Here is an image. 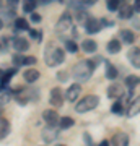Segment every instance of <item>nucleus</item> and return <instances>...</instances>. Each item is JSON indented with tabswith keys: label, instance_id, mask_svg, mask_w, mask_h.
Returning <instances> with one entry per match:
<instances>
[{
	"label": "nucleus",
	"instance_id": "6ab92c4d",
	"mask_svg": "<svg viewBox=\"0 0 140 146\" xmlns=\"http://www.w3.org/2000/svg\"><path fill=\"white\" fill-rule=\"evenodd\" d=\"M8 131H10V123H8V120L0 117V140L5 138V136L8 135Z\"/></svg>",
	"mask_w": 140,
	"mask_h": 146
},
{
	"label": "nucleus",
	"instance_id": "20e7f679",
	"mask_svg": "<svg viewBox=\"0 0 140 146\" xmlns=\"http://www.w3.org/2000/svg\"><path fill=\"white\" fill-rule=\"evenodd\" d=\"M70 28H72V16H70L68 11H65V13L59 18L56 29H57V33H65V31H68Z\"/></svg>",
	"mask_w": 140,
	"mask_h": 146
},
{
	"label": "nucleus",
	"instance_id": "4c0bfd02",
	"mask_svg": "<svg viewBox=\"0 0 140 146\" xmlns=\"http://www.w3.org/2000/svg\"><path fill=\"white\" fill-rule=\"evenodd\" d=\"M83 2V5H93V3H96L98 0H82Z\"/></svg>",
	"mask_w": 140,
	"mask_h": 146
},
{
	"label": "nucleus",
	"instance_id": "79ce46f5",
	"mask_svg": "<svg viewBox=\"0 0 140 146\" xmlns=\"http://www.w3.org/2000/svg\"><path fill=\"white\" fill-rule=\"evenodd\" d=\"M98 146H109V141H106V140H104V141H101V143H99Z\"/></svg>",
	"mask_w": 140,
	"mask_h": 146
},
{
	"label": "nucleus",
	"instance_id": "f257e3e1",
	"mask_svg": "<svg viewBox=\"0 0 140 146\" xmlns=\"http://www.w3.org/2000/svg\"><path fill=\"white\" fill-rule=\"evenodd\" d=\"M103 58H88V60H82V62H78L75 67L72 68V76L77 81H86V80L91 76V73L93 70L99 65Z\"/></svg>",
	"mask_w": 140,
	"mask_h": 146
},
{
	"label": "nucleus",
	"instance_id": "7ed1b4c3",
	"mask_svg": "<svg viewBox=\"0 0 140 146\" xmlns=\"http://www.w3.org/2000/svg\"><path fill=\"white\" fill-rule=\"evenodd\" d=\"M99 102V98L98 96H93V94H88V96H85L83 99H80L75 106V110H77L78 114H83V112H90V110H93Z\"/></svg>",
	"mask_w": 140,
	"mask_h": 146
},
{
	"label": "nucleus",
	"instance_id": "2eb2a0df",
	"mask_svg": "<svg viewBox=\"0 0 140 146\" xmlns=\"http://www.w3.org/2000/svg\"><path fill=\"white\" fill-rule=\"evenodd\" d=\"M57 138V131L54 130V127H47L46 130L42 131V140H46L47 143H51Z\"/></svg>",
	"mask_w": 140,
	"mask_h": 146
},
{
	"label": "nucleus",
	"instance_id": "aec40b11",
	"mask_svg": "<svg viewBox=\"0 0 140 146\" xmlns=\"http://www.w3.org/2000/svg\"><path fill=\"white\" fill-rule=\"evenodd\" d=\"M121 41H117V39H113V41L108 42V52L109 54H117L121 50Z\"/></svg>",
	"mask_w": 140,
	"mask_h": 146
},
{
	"label": "nucleus",
	"instance_id": "bb28decb",
	"mask_svg": "<svg viewBox=\"0 0 140 146\" xmlns=\"http://www.w3.org/2000/svg\"><path fill=\"white\" fill-rule=\"evenodd\" d=\"M106 3H108L109 11H117L119 10V5H121V0H106Z\"/></svg>",
	"mask_w": 140,
	"mask_h": 146
},
{
	"label": "nucleus",
	"instance_id": "a211bd4d",
	"mask_svg": "<svg viewBox=\"0 0 140 146\" xmlns=\"http://www.w3.org/2000/svg\"><path fill=\"white\" fill-rule=\"evenodd\" d=\"M137 114H140V96H139V98H135V101L130 104L129 112H127L129 117H134V115H137Z\"/></svg>",
	"mask_w": 140,
	"mask_h": 146
},
{
	"label": "nucleus",
	"instance_id": "6e6552de",
	"mask_svg": "<svg viewBox=\"0 0 140 146\" xmlns=\"http://www.w3.org/2000/svg\"><path fill=\"white\" fill-rule=\"evenodd\" d=\"M127 58L130 60V65L135 68H140V49L139 47H132L127 54Z\"/></svg>",
	"mask_w": 140,
	"mask_h": 146
},
{
	"label": "nucleus",
	"instance_id": "e433bc0d",
	"mask_svg": "<svg viewBox=\"0 0 140 146\" xmlns=\"http://www.w3.org/2000/svg\"><path fill=\"white\" fill-rule=\"evenodd\" d=\"M18 2H20V0H7V3H8L10 7H16L18 5Z\"/></svg>",
	"mask_w": 140,
	"mask_h": 146
},
{
	"label": "nucleus",
	"instance_id": "c9c22d12",
	"mask_svg": "<svg viewBox=\"0 0 140 146\" xmlns=\"http://www.w3.org/2000/svg\"><path fill=\"white\" fill-rule=\"evenodd\" d=\"M52 2H62V0H39V3H42V5H47V3H52Z\"/></svg>",
	"mask_w": 140,
	"mask_h": 146
},
{
	"label": "nucleus",
	"instance_id": "c756f323",
	"mask_svg": "<svg viewBox=\"0 0 140 146\" xmlns=\"http://www.w3.org/2000/svg\"><path fill=\"white\" fill-rule=\"evenodd\" d=\"M65 47H67L68 52H72V54H75V52L78 50V46H77L73 41H67V42H65Z\"/></svg>",
	"mask_w": 140,
	"mask_h": 146
},
{
	"label": "nucleus",
	"instance_id": "9b49d317",
	"mask_svg": "<svg viewBox=\"0 0 140 146\" xmlns=\"http://www.w3.org/2000/svg\"><path fill=\"white\" fill-rule=\"evenodd\" d=\"M42 117H44V120L47 122V125L49 127H54V125H57V122H59V114L56 112V110H44V114H42Z\"/></svg>",
	"mask_w": 140,
	"mask_h": 146
},
{
	"label": "nucleus",
	"instance_id": "7c9ffc66",
	"mask_svg": "<svg viewBox=\"0 0 140 146\" xmlns=\"http://www.w3.org/2000/svg\"><path fill=\"white\" fill-rule=\"evenodd\" d=\"M13 63H15L16 67H20V65H25V57H21L20 54L13 55Z\"/></svg>",
	"mask_w": 140,
	"mask_h": 146
},
{
	"label": "nucleus",
	"instance_id": "9d476101",
	"mask_svg": "<svg viewBox=\"0 0 140 146\" xmlns=\"http://www.w3.org/2000/svg\"><path fill=\"white\" fill-rule=\"evenodd\" d=\"M111 145L113 146H129V136L119 131V133H116L113 136V140H111Z\"/></svg>",
	"mask_w": 140,
	"mask_h": 146
},
{
	"label": "nucleus",
	"instance_id": "393cba45",
	"mask_svg": "<svg viewBox=\"0 0 140 146\" xmlns=\"http://www.w3.org/2000/svg\"><path fill=\"white\" fill-rule=\"evenodd\" d=\"M139 83H140L139 76H127V78H125V86H127V88H130V89L135 88Z\"/></svg>",
	"mask_w": 140,
	"mask_h": 146
},
{
	"label": "nucleus",
	"instance_id": "f03ea898",
	"mask_svg": "<svg viewBox=\"0 0 140 146\" xmlns=\"http://www.w3.org/2000/svg\"><path fill=\"white\" fill-rule=\"evenodd\" d=\"M44 58H46V63L49 67H54V65H59L65 60V54L60 47H56L54 42H49L44 50Z\"/></svg>",
	"mask_w": 140,
	"mask_h": 146
},
{
	"label": "nucleus",
	"instance_id": "c85d7f7f",
	"mask_svg": "<svg viewBox=\"0 0 140 146\" xmlns=\"http://www.w3.org/2000/svg\"><path fill=\"white\" fill-rule=\"evenodd\" d=\"M68 7H70V8H75V10L80 11L85 5H83L82 0H70V2H68Z\"/></svg>",
	"mask_w": 140,
	"mask_h": 146
},
{
	"label": "nucleus",
	"instance_id": "a18cd8bd",
	"mask_svg": "<svg viewBox=\"0 0 140 146\" xmlns=\"http://www.w3.org/2000/svg\"><path fill=\"white\" fill-rule=\"evenodd\" d=\"M60 146H64V145H60Z\"/></svg>",
	"mask_w": 140,
	"mask_h": 146
},
{
	"label": "nucleus",
	"instance_id": "58836bf2",
	"mask_svg": "<svg viewBox=\"0 0 140 146\" xmlns=\"http://www.w3.org/2000/svg\"><path fill=\"white\" fill-rule=\"evenodd\" d=\"M29 34H31L34 39H39V31H34V29H31V31H29Z\"/></svg>",
	"mask_w": 140,
	"mask_h": 146
},
{
	"label": "nucleus",
	"instance_id": "5701e85b",
	"mask_svg": "<svg viewBox=\"0 0 140 146\" xmlns=\"http://www.w3.org/2000/svg\"><path fill=\"white\" fill-rule=\"evenodd\" d=\"M15 28L20 29V31H28V29H29V25H28V21H26L25 18H16L15 20Z\"/></svg>",
	"mask_w": 140,
	"mask_h": 146
},
{
	"label": "nucleus",
	"instance_id": "0eeeda50",
	"mask_svg": "<svg viewBox=\"0 0 140 146\" xmlns=\"http://www.w3.org/2000/svg\"><path fill=\"white\" fill-rule=\"evenodd\" d=\"M108 96L109 98H113V99H119V98H122L124 96V86L119 83H114L111 84L108 88Z\"/></svg>",
	"mask_w": 140,
	"mask_h": 146
},
{
	"label": "nucleus",
	"instance_id": "cd10ccee",
	"mask_svg": "<svg viewBox=\"0 0 140 146\" xmlns=\"http://www.w3.org/2000/svg\"><path fill=\"white\" fill-rule=\"evenodd\" d=\"M111 110H113L116 115H122V112H124V106H122L121 101H116L114 104H113V109Z\"/></svg>",
	"mask_w": 140,
	"mask_h": 146
},
{
	"label": "nucleus",
	"instance_id": "ddd939ff",
	"mask_svg": "<svg viewBox=\"0 0 140 146\" xmlns=\"http://www.w3.org/2000/svg\"><path fill=\"white\" fill-rule=\"evenodd\" d=\"M82 49H83V52H86V54L96 52V49H98L96 41H93V39H85V41L82 42Z\"/></svg>",
	"mask_w": 140,
	"mask_h": 146
},
{
	"label": "nucleus",
	"instance_id": "72a5a7b5",
	"mask_svg": "<svg viewBox=\"0 0 140 146\" xmlns=\"http://www.w3.org/2000/svg\"><path fill=\"white\" fill-rule=\"evenodd\" d=\"M134 11L140 13V0H135V3H134Z\"/></svg>",
	"mask_w": 140,
	"mask_h": 146
},
{
	"label": "nucleus",
	"instance_id": "423d86ee",
	"mask_svg": "<svg viewBox=\"0 0 140 146\" xmlns=\"http://www.w3.org/2000/svg\"><path fill=\"white\" fill-rule=\"evenodd\" d=\"M80 93H82V86H80L78 83H73V84H70V86H68L67 94H65V99L70 101V102H73V101L78 99Z\"/></svg>",
	"mask_w": 140,
	"mask_h": 146
},
{
	"label": "nucleus",
	"instance_id": "f8f14e48",
	"mask_svg": "<svg viewBox=\"0 0 140 146\" xmlns=\"http://www.w3.org/2000/svg\"><path fill=\"white\" fill-rule=\"evenodd\" d=\"M13 47H15L16 52H25V50H28L29 49V42H28V39H25V37H15L13 39Z\"/></svg>",
	"mask_w": 140,
	"mask_h": 146
},
{
	"label": "nucleus",
	"instance_id": "37998d69",
	"mask_svg": "<svg viewBox=\"0 0 140 146\" xmlns=\"http://www.w3.org/2000/svg\"><path fill=\"white\" fill-rule=\"evenodd\" d=\"M3 28V21H2V18H0V29Z\"/></svg>",
	"mask_w": 140,
	"mask_h": 146
},
{
	"label": "nucleus",
	"instance_id": "ea45409f",
	"mask_svg": "<svg viewBox=\"0 0 140 146\" xmlns=\"http://www.w3.org/2000/svg\"><path fill=\"white\" fill-rule=\"evenodd\" d=\"M59 78L62 80V81H65V80H67V76H65V72H59Z\"/></svg>",
	"mask_w": 140,
	"mask_h": 146
},
{
	"label": "nucleus",
	"instance_id": "f3484780",
	"mask_svg": "<svg viewBox=\"0 0 140 146\" xmlns=\"http://www.w3.org/2000/svg\"><path fill=\"white\" fill-rule=\"evenodd\" d=\"M117 75H119V72H117V68L113 65V63H106V78L108 80H116L117 78Z\"/></svg>",
	"mask_w": 140,
	"mask_h": 146
},
{
	"label": "nucleus",
	"instance_id": "1a4fd4ad",
	"mask_svg": "<svg viewBox=\"0 0 140 146\" xmlns=\"http://www.w3.org/2000/svg\"><path fill=\"white\" fill-rule=\"evenodd\" d=\"M85 29H86L90 34H94V33H98L99 29H101V21L94 20V18H91V16H90L88 20L85 21Z\"/></svg>",
	"mask_w": 140,
	"mask_h": 146
},
{
	"label": "nucleus",
	"instance_id": "f704fd0d",
	"mask_svg": "<svg viewBox=\"0 0 140 146\" xmlns=\"http://www.w3.org/2000/svg\"><path fill=\"white\" fill-rule=\"evenodd\" d=\"M114 23L113 21H108V20H101V26H113Z\"/></svg>",
	"mask_w": 140,
	"mask_h": 146
},
{
	"label": "nucleus",
	"instance_id": "412c9836",
	"mask_svg": "<svg viewBox=\"0 0 140 146\" xmlns=\"http://www.w3.org/2000/svg\"><path fill=\"white\" fill-rule=\"evenodd\" d=\"M73 123H75V120H73L72 117H62V119H59V127H60L62 130H67V128L73 127Z\"/></svg>",
	"mask_w": 140,
	"mask_h": 146
},
{
	"label": "nucleus",
	"instance_id": "b1692460",
	"mask_svg": "<svg viewBox=\"0 0 140 146\" xmlns=\"http://www.w3.org/2000/svg\"><path fill=\"white\" fill-rule=\"evenodd\" d=\"M132 13H134V7L124 5V8L119 11V16H121V18H130V16H132Z\"/></svg>",
	"mask_w": 140,
	"mask_h": 146
},
{
	"label": "nucleus",
	"instance_id": "dca6fc26",
	"mask_svg": "<svg viewBox=\"0 0 140 146\" xmlns=\"http://www.w3.org/2000/svg\"><path fill=\"white\" fill-rule=\"evenodd\" d=\"M119 34H121V39H122L125 44H132V42L135 41V34L130 31V29H122Z\"/></svg>",
	"mask_w": 140,
	"mask_h": 146
},
{
	"label": "nucleus",
	"instance_id": "c03bdc74",
	"mask_svg": "<svg viewBox=\"0 0 140 146\" xmlns=\"http://www.w3.org/2000/svg\"><path fill=\"white\" fill-rule=\"evenodd\" d=\"M2 5H3V0H0V8H2Z\"/></svg>",
	"mask_w": 140,
	"mask_h": 146
},
{
	"label": "nucleus",
	"instance_id": "a19ab883",
	"mask_svg": "<svg viewBox=\"0 0 140 146\" xmlns=\"http://www.w3.org/2000/svg\"><path fill=\"white\" fill-rule=\"evenodd\" d=\"M85 140H86V143L91 146V140H90V135H88V133H85Z\"/></svg>",
	"mask_w": 140,
	"mask_h": 146
},
{
	"label": "nucleus",
	"instance_id": "4468645a",
	"mask_svg": "<svg viewBox=\"0 0 140 146\" xmlns=\"http://www.w3.org/2000/svg\"><path fill=\"white\" fill-rule=\"evenodd\" d=\"M23 76H25V80L28 81V83H34V81L39 78V72L34 70V68H28V70L23 73Z\"/></svg>",
	"mask_w": 140,
	"mask_h": 146
},
{
	"label": "nucleus",
	"instance_id": "a878e982",
	"mask_svg": "<svg viewBox=\"0 0 140 146\" xmlns=\"http://www.w3.org/2000/svg\"><path fill=\"white\" fill-rule=\"evenodd\" d=\"M34 7H36V0H25L23 10H25L26 13H33V11H34Z\"/></svg>",
	"mask_w": 140,
	"mask_h": 146
},
{
	"label": "nucleus",
	"instance_id": "39448f33",
	"mask_svg": "<svg viewBox=\"0 0 140 146\" xmlns=\"http://www.w3.org/2000/svg\"><path fill=\"white\" fill-rule=\"evenodd\" d=\"M49 102H51L54 107H60L64 104V94L60 88H54L51 91V98H49Z\"/></svg>",
	"mask_w": 140,
	"mask_h": 146
},
{
	"label": "nucleus",
	"instance_id": "2f4dec72",
	"mask_svg": "<svg viewBox=\"0 0 140 146\" xmlns=\"http://www.w3.org/2000/svg\"><path fill=\"white\" fill-rule=\"evenodd\" d=\"M38 60H36V57H25V65H34V63H36Z\"/></svg>",
	"mask_w": 140,
	"mask_h": 146
},
{
	"label": "nucleus",
	"instance_id": "4be33fe9",
	"mask_svg": "<svg viewBox=\"0 0 140 146\" xmlns=\"http://www.w3.org/2000/svg\"><path fill=\"white\" fill-rule=\"evenodd\" d=\"M13 75H15V68H10V70H7L3 75H2V80H0V84L5 88L7 84H8V81H10L11 78H13Z\"/></svg>",
	"mask_w": 140,
	"mask_h": 146
},
{
	"label": "nucleus",
	"instance_id": "473e14b6",
	"mask_svg": "<svg viewBox=\"0 0 140 146\" xmlns=\"http://www.w3.org/2000/svg\"><path fill=\"white\" fill-rule=\"evenodd\" d=\"M31 21H33V23H41V15L33 11V13H31Z\"/></svg>",
	"mask_w": 140,
	"mask_h": 146
}]
</instances>
